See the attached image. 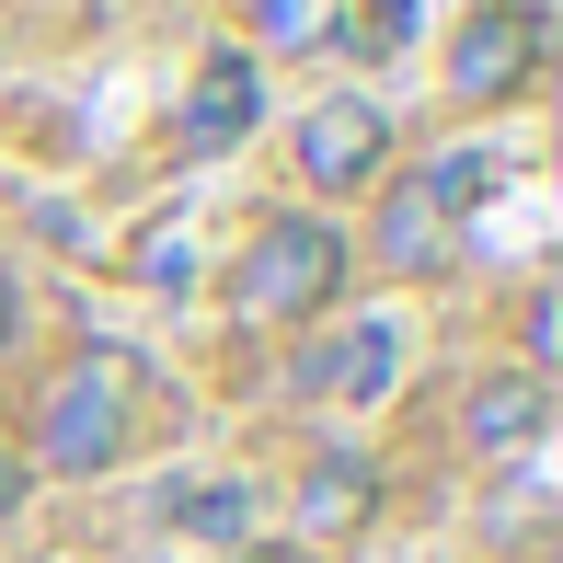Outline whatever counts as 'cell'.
I'll use <instances>...</instances> for the list:
<instances>
[{
  "mask_svg": "<svg viewBox=\"0 0 563 563\" xmlns=\"http://www.w3.org/2000/svg\"><path fill=\"white\" fill-rule=\"evenodd\" d=\"M23 483H35V472H23V460L0 449V518H12V506H23Z\"/></svg>",
  "mask_w": 563,
  "mask_h": 563,
  "instance_id": "cell-14",
  "label": "cell"
},
{
  "mask_svg": "<svg viewBox=\"0 0 563 563\" xmlns=\"http://www.w3.org/2000/svg\"><path fill=\"white\" fill-rule=\"evenodd\" d=\"M242 518H253L242 483H173V495H162V529H185V541H219V552H242Z\"/></svg>",
  "mask_w": 563,
  "mask_h": 563,
  "instance_id": "cell-10",
  "label": "cell"
},
{
  "mask_svg": "<svg viewBox=\"0 0 563 563\" xmlns=\"http://www.w3.org/2000/svg\"><path fill=\"white\" fill-rule=\"evenodd\" d=\"M334 23H345V0H253V35L265 46H334Z\"/></svg>",
  "mask_w": 563,
  "mask_h": 563,
  "instance_id": "cell-12",
  "label": "cell"
},
{
  "mask_svg": "<svg viewBox=\"0 0 563 563\" xmlns=\"http://www.w3.org/2000/svg\"><path fill=\"white\" fill-rule=\"evenodd\" d=\"M253 104H265L253 58H242V46H219V58H196V92H185V139H196V150H230V139H253Z\"/></svg>",
  "mask_w": 563,
  "mask_h": 563,
  "instance_id": "cell-7",
  "label": "cell"
},
{
  "mask_svg": "<svg viewBox=\"0 0 563 563\" xmlns=\"http://www.w3.org/2000/svg\"><path fill=\"white\" fill-rule=\"evenodd\" d=\"M518 322H529V379H552V356H563V299L541 288V299H529Z\"/></svg>",
  "mask_w": 563,
  "mask_h": 563,
  "instance_id": "cell-13",
  "label": "cell"
},
{
  "mask_svg": "<svg viewBox=\"0 0 563 563\" xmlns=\"http://www.w3.org/2000/svg\"><path fill=\"white\" fill-rule=\"evenodd\" d=\"M126 438H139V368L92 345L35 391V460L23 472H115Z\"/></svg>",
  "mask_w": 563,
  "mask_h": 563,
  "instance_id": "cell-2",
  "label": "cell"
},
{
  "mask_svg": "<svg viewBox=\"0 0 563 563\" xmlns=\"http://www.w3.org/2000/svg\"><path fill=\"white\" fill-rule=\"evenodd\" d=\"M12 334H23V288L0 276V356H12Z\"/></svg>",
  "mask_w": 563,
  "mask_h": 563,
  "instance_id": "cell-15",
  "label": "cell"
},
{
  "mask_svg": "<svg viewBox=\"0 0 563 563\" xmlns=\"http://www.w3.org/2000/svg\"><path fill=\"white\" fill-rule=\"evenodd\" d=\"M299 173H311V196H368L379 173H391V115H379L368 92L311 104L299 115Z\"/></svg>",
  "mask_w": 563,
  "mask_h": 563,
  "instance_id": "cell-4",
  "label": "cell"
},
{
  "mask_svg": "<svg viewBox=\"0 0 563 563\" xmlns=\"http://www.w3.org/2000/svg\"><path fill=\"white\" fill-rule=\"evenodd\" d=\"M541 426H552V379H529V368H495V379L460 391V438H472V460H529Z\"/></svg>",
  "mask_w": 563,
  "mask_h": 563,
  "instance_id": "cell-5",
  "label": "cell"
},
{
  "mask_svg": "<svg viewBox=\"0 0 563 563\" xmlns=\"http://www.w3.org/2000/svg\"><path fill=\"white\" fill-rule=\"evenodd\" d=\"M391 368H402V334H391V322H356L345 345L299 356V391H356V402H368V391H391Z\"/></svg>",
  "mask_w": 563,
  "mask_h": 563,
  "instance_id": "cell-9",
  "label": "cell"
},
{
  "mask_svg": "<svg viewBox=\"0 0 563 563\" xmlns=\"http://www.w3.org/2000/svg\"><path fill=\"white\" fill-rule=\"evenodd\" d=\"M299 518H311V541H356V529L379 518V472H368L356 449L311 460V472H299Z\"/></svg>",
  "mask_w": 563,
  "mask_h": 563,
  "instance_id": "cell-8",
  "label": "cell"
},
{
  "mask_svg": "<svg viewBox=\"0 0 563 563\" xmlns=\"http://www.w3.org/2000/svg\"><path fill=\"white\" fill-rule=\"evenodd\" d=\"M529 81H541V12H529V0L460 12V35H449V92L460 104H518Z\"/></svg>",
  "mask_w": 563,
  "mask_h": 563,
  "instance_id": "cell-3",
  "label": "cell"
},
{
  "mask_svg": "<svg viewBox=\"0 0 563 563\" xmlns=\"http://www.w3.org/2000/svg\"><path fill=\"white\" fill-rule=\"evenodd\" d=\"M449 196H438V173H415V185H391L379 196V276H438L449 265Z\"/></svg>",
  "mask_w": 563,
  "mask_h": 563,
  "instance_id": "cell-6",
  "label": "cell"
},
{
  "mask_svg": "<svg viewBox=\"0 0 563 563\" xmlns=\"http://www.w3.org/2000/svg\"><path fill=\"white\" fill-rule=\"evenodd\" d=\"M219 563H299L288 541H242V552H219Z\"/></svg>",
  "mask_w": 563,
  "mask_h": 563,
  "instance_id": "cell-16",
  "label": "cell"
},
{
  "mask_svg": "<svg viewBox=\"0 0 563 563\" xmlns=\"http://www.w3.org/2000/svg\"><path fill=\"white\" fill-rule=\"evenodd\" d=\"M334 46H356V58H402V46H415V0H345Z\"/></svg>",
  "mask_w": 563,
  "mask_h": 563,
  "instance_id": "cell-11",
  "label": "cell"
},
{
  "mask_svg": "<svg viewBox=\"0 0 563 563\" xmlns=\"http://www.w3.org/2000/svg\"><path fill=\"white\" fill-rule=\"evenodd\" d=\"M345 230L334 219H311V208H276L265 230L242 242V265H230V322H322L345 299Z\"/></svg>",
  "mask_w": 563,
  "mask_h": 563,
  "instance_id": "cell-1",
  "label": "cell"
}]
</instances>
